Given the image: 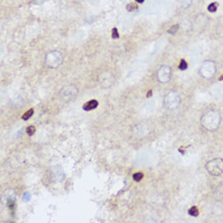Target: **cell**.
I'll use <instances>...</instances> for the list:
<instances>
[{"instance_id":"cell-8","label":"cell","mask_w":223,"mask_h":223,"mask_svg":"<svg viewBox=\"0 0 223 223\" xmlns=\"http://www.w3.org/2000/svg\"><path fill=\"white\" fill-rule=\"evenodd\" d=\"M187 63L184 60H181L179 66V68L180 70H185L187 68Z\"/></svg>"},{"instance_id":"cell-1","label":"cell","mask_w":223,"mask_h":223,"mask_svg":"<svg viewBox=\"0 0 223 223\" xmlns=\"http://www.w3.org/2000/svg\"><path fill=\"white\" fill-rule=\"evenodd\" d=\"M206 167L209 174L219 176L223 173V160L222 158L213 159L207 163Z\"/></svg>"},{"instance_id":"cell-12","label":"cell","mask_w":223,"mask_h":223,"mask_svg":"<svg viewBox=\"0 0 223 223\" xmlns=\"http://www.w3.org/2000/svg\"><path fill=\"white\" fill-rule=\"evenodd\" d=\"M152 90H150V91H148V93H147V97H150V96H152Z\"/></svg>"},{"instance_id":"cell-7","label":"cell","mask_w":223,"mask_h":223,"mask_svg":"<svg viewBox=\"0 0 223 223\" xmlns=\"http://www.w3.org/2000/svg\"><path fill=\"white\" fill-rule=\"evenodd\" d=\"M144 177V175L141 172H137L133 175V178L135 182H140Z\"/></svg>"},{"instance_id":"cell-13","label":"cell","mask_w":223,"mask_h":223,"mask_svg":"<svg viewBox=\"0 0 223 223\" xmlns=\"http://www.w3.org/2000/svg\"><path fill=\"white\" fill-rule=\"evenodd\" d=\"M135 1L138 3H142L144 1V0H135Z\"/></svg>"},{"instance_id":"cell-11","label":"cell","mask_w":223,"mask_h":223,"mask_svg":"<svg viewBox=\"0 0 223 223\" xmlns=\"http://www.w3.org/2000/svg\"><path fill=\"white\" fill-rule=\"evenodd\" d=\"M112 38L113 39H118L119 38V35L118 31V29L115 28L112 30Z\"/></svg>"},{"instance_id":"cell-5","label":"cell","mask_w":223,"mask_h":223,"mask_svg":"<svg viewBox=\"0 0 223 223\" xmlns=\"http://www.w3.org/2000/svg\"><path fill=\"white\" fill-rule=\"evenodd\" d=\"M219 6V4L217 2H213L210 4L208 6V10L209 11L211 12H214L217 11V7Z\"/></svg>"},{"instance_id":"cell-14","label":"cell","mask_w":223,"mask_h":223,"mask_svg":"<svg viewBox=\"0 0 223 223\" xmlns=\"http://www.w3.org/2000/svg\"><path fill=\"white\" fill-rule=\"evenodd\" d=\"M219 80H220V81H222V80H223V75H222L220 77V78H219Z\"/></svg>"},{"instance_id":"cell-3","label":"cell","mask_w":223,"mask_h":223,"mask_svg":"<svg viewBox=\"0 0 223 223\" xmlns=\"http://www.w3.org/2000/svg\"><path fill=\"white\" fill-rule=\"evenodd\" d=\"M188 213L191 216L197 217L199 216V210H198V209H197V207L193 206V207H191L189 210Z\"/></svg>"},{"instance_id":"cell-2","label":"cell","mask_w":223,"mask_h":223,"mask_svg":"<svg viewBox=\"0 0 223 223\" xmlns=\"http://www.w3.org/2000/svg\"><path fill=\"white\" fill-rule=\"evenodd\" d=\"M98 102L96 100L93 99L86 102L83 106V108L85 111H89L96 109L98 106Z\"/></svg>"},{"instance_id":"cell-6","label":"cell","mask_w":223,"mask_h":223,"mask_svg":"<svg viewBox=\"0 0 223 223\" xmlns=\"http://www.w3.org/2000/svg\"><path fill=\"white\" fill-rule=\"evenodd\" d=\"M36 132V128L33 126H30L26 129V133L29 136H32Z\"/></svg>"},{"instance_id":"cell-4","label":"cell","mask_w":223,"mask_h":223,"mask_svg":"<svg viewBox=\"0 0 223 223\" xmlns=\"http://www.w3.org/2000/svg\"><path fill=\"white\" fill-rule=\"evenodd\" d=\"M33 113H34V110H33V109H30L29 110H28L22 117V119L24 120H28V119H29L32 116V115H33Z\"/></svg>"},{"instance_id":"cell-10","label":"cell","mask_w":223,"mask_h":223,"mask_svg":"<svg viewBox=\"0 0 223 223\" xmlns=\"http://www.w3.org/2000/svg\"><path fill=\"white\" fill-rule=\"evenodd\" d=\"M178 29V25H174L172 27H171L168 32L171 34H174L177 32Z\"/></svg>"},{"instance_id":"cell-9","label":"cell","mask_w":223,"mask_h":223,"mask_svg":"<svg viewBox=\"0 0 223 223\" xmlns=\"http://www.w3.org/2000/svg\"><path fill=\"white\" fill-rule=\"evenodd\" d=\"M137 8H138V6H137V4H134V3H130L127 5V9L129 11H133L135 9H136Z\"/></svg>"}]
</instances>
